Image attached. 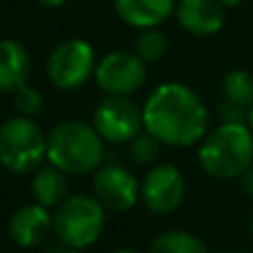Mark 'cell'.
<instances>
[{"label": "cell", "mask_w": 253, "mask_h": 253, "mask_svg": "<svg viewBox=\"0 0 253 253\" xmlns=\"http://www.w3.org/2000/svg\"><path fill=\"white\" fill-rule=\"evenodd\" d=\"M206 126L209 112L204 101L184 83H164L143 103V128L164 146H195L204 137Z\"/></svg>", "instance_id": "6da1fadb"}, {"label": "cell", "mask_w": 253, "mask_h": 253, "mask_svg": "<svg viewBox=\"0 0 253 253\" xmlns=\"http://www.w3.org/2000/svg\"><path fill=\"white\" fill-rule=\"evenodd\" d=\"M103 137L85 121H61L47 134V162L65 175H90L105 157Z\"/></svg>", "instance_id": "7a4b0ae2"}, {"label": "cell", "mask_w": 253, "mask_h": 253, "mask_svg": "<svg viewBox=\"0 0 253 253\" xmlns=\"http://www.w3.org/2000/svg\"><path fill=\"white\" fill-rule=\"evenodd\" d=\"M197 159L202 170L215 179L240 177L253 164V132L242 121H226L204 137Z\"/></svg>", "instance_id": "3957f363"}, {"label": "cell", "mask_w": 253, "mask_h": 253, "mask_svg": "<svg viewBox=\"0 0 253 253\" xmlns=\"http://www.w3.org/2000/svg\"><path fill=\"white\" fill-rule=\"evenodd\" d=\"M47 157V134L32 117H14L0 126V164L11 172L36 170Z\"/></svg>", "instance_id": "277c9868"}, {"label": "cell", "mask_w": 253, "mask_h": 253, "mask_svg": "<svg viewBox=\"0 0 253 253\" xmlns=\"http://www.w3.org/2000/svg\"><path fill=\"white\" fill-rule=\"evenodd\" d=\"M105 209L96 197L72 195L54 213V233L65 247L85 249L101 238Z\"/></svg>", "instance_id": "5b68a950"}, {"label": "cell", "mask_w": 253, "mask_h": 253, "mask_svg": "<svg viewBox=\"0 0 253 253\" xmlns=\"http://www.w3.org/2000/svg\"><path fill=\"white\" fill-rule=\"evenodd\" d=\"M96 58L90 43L70 39L58 43L47 58V79L58 90H77L94 77Z\"/></svg>", "instance_id": "8992f818"}, {"label": "cell", "mask_w": 253, "mask_h": 253, "mask_svg": "<svg viewBox=\"0 0 253 253\" xmlns=\"http://www.w3.org/2000/svg\"><path fill=\"white\" fill-rule=\"evenodd\" d=\"M92 126L110 143H130L143 128V110L128 96H105L92 115Z\"/></svg>", "instance_id": "52a82bcc"}, {"label": "cell", "mask_w": 253, "mask_h": 253, "mask_svg": "<svg viewBox=\"0 0 253 253\" xmlns=\"http://www.w3.org/2000/svg\"><path fill=\"white\" fill-rule=\"evenodd\" d=\"M94 81L108 96H130L146 83V61L130 52H110L96 63Z\"/></svg>", "instance_id": "ba28073f"}, {"label": "cell", "mask_w": 253, "mask_h": 253, "mask_svg": "<svg viewBox=\"0 0 253 253\" xmlns=\"http://www.w3.org/2000/svg\"><path fill=\"white\" fill-rule=\"evenodd\" d=\"M186 182L182 170L172 164H157L153 166L141 182V202L153 213H172L182 206Z\"/></svg>", "instance_id": "9c48e42d"}, {"label": "cell", "mask_w": 253, "mask_h": 253, "mask_svg": "<svg viewBox=\"0 0 253 253\" xmlns=\"http://www.w3.org/2000/svg\"><path fill=\"white\" fill-rule=\"evenodd\" d=\"M94 197L103 204V209L124 213L141 200V184L124 166L108 164L94 175Z\"/></svg>", "instance_id": "30bf717a"}, {"label": "cell", "mask_w": 253, "mask_h": 253, "mask_svg": "<svg viewBox=\"0 0 253 253\" xmlns=\"http://www.w3.org/2000/svg\"><path fill=\"white\" fill-rule=\"evenodd\" d=\"M52 229H54V217L49 215L47 206L39 204V202L18 209L9 220L11 240L18 247H25V249L43 244Z\"/></svg>", "instance_id": "8fae6325"}, {"label": "cell", "mask_w": 253, "mask_h": 253, "mask_svg": "<svg viewBox=\"0 0 253 253\" xmlns=\"http://www.w3.org/2000/svg\"><path fill=\"white\" fill-rule=\"evenodd\" d=\"M175 16L184 29L193 36H213L224 27V7L217 0H179Z\"/></svg>", "instance_id": "7c38bea8"}, {"label": "cell", "mask_w": 253, "mask_h": 253, "mask_svg": "<svg viewBox=\"0 0 253 253\" xmlns=\"http://www.w3.org/2000/svg\"><path fill=\"white\" fill-rule=\"evenodd\" d=\"M177 0H115V11L126 25L153 29L175 14Z\"/></svg>", "instance_id": "4fadbf2b"}, {"label": "cell", "mask_w": 253, "mask_h": 253, "mask_svg": "<svg viewBox=\"0 0 253 253\" xmlns=\"http://www.w3.org/2000/svg\"><path fill=\"white\" fill-rule=\"evenodd\" d=\"M32 72V58L23 43L14 39L0 41V92H16Z\"/></svg>", "instance_id": "5bb4252c"}, {"label": "cell", "mask_w": 253, "mask_h": 253, "mask_svg": "<svg viewBox=\"0 0 253 253\" xmlns=\"http://www.w3.org/2000/svg\"><path fill=\"white\" fill-rule=\"evenodd\" d=\"M32 195L39 204L58 209L67 200V175L54 164L39 166L32 177Z\"/></svg>", "instance_id": "9a60e30c"}, {"label": "cell", "mask_w": 253, "mask_h": 253, "mask_svg": "<svg viewBox=\"0 0 253 253\" xmlns=\"http://www.w3.org/2000/svg\"><path fill=\"white\" fill-rule=\"evenodd\" d=\"M148 253H209L197 235L186 231H166L150 242Z\"/></svg>", "instance_id": "2e32d148"}, {"label": "cell", "mask_w": 253, "mask_h": 253, "mask_svg": "<svg viewBox=\"0 0 253 253\" xmlns=\"http://www.w3.org/2000/svg\"><path fill=\"white\" fill-rule=\"evenodd\" d=\"M222 92L226 103L238 108H253V74L247 70H231L222 79Z\"/></svg>", "instance_id": "e0dca14e"}, {"label": "cell", "mask_w": 253, "mask_h": 253, "mask_svg": "<svg viewBox=\"0 0 253 253\" xmlns=\"http://www.w3.org/2000/svg\"><path fill=\"white\" fill-rule=\"evenodd\" d=\"M134 54L146 63H157L168 54V39L157 29H143L134 43Z\"/></svg>", "instance_id": "ac0fdd59"}, {"label": "cell", "mask_w": 253, "mask_h": 253, "mask_svg": "<svg viewBox=\"0 0 253 253\" xmlns=\"http://www.w3.org/2000/svg\"><path fill=\"white\" fill-rule=\"evenodd\" d=\"M162 146L164 143L159 141L155 134H150L148 130H146V132H139L137 137L130 141V157H132V162L139 164V166H153V164H157L159 155H162Z\"/></svg>", "instance_id": "d6986e66"}, {"label": "cell", "mask_w": 253, "mask_h": 253, "mask_svg": "<svg viewBox=\"0 0 253 253\" xmlns=\"http://www.w3.org/2000/svg\"><path fill=\"white\" fill-rule=\"evenodd\" d=\"M14 103H16V110L20 112L23 117H36L45 105V99L36 87H29L25 83L23 87L14 92Z\"/></svg>", "instance_id": "ffe728a7"}, {"label": "cell", "mask_w": 253, "mask_h": 253, "mask_svg": "<svg viewBox=\"0 0 253 253\" xmlns=\"http://www.w3.org/2000/svg\"><path fill=\"white\" fill-rule=\"evenodd\" d=\"M240 184H242V191L253 200V164L240 175Z\"/></svg>", "instance_id": "44dd1931"}, {"label": "cell", "mask_w": 253, "mask_h": 253, "mask_svg": "<svg viewBox=\"0 0 253 253\" xmlns=\"http://www.w3.org/2000/svg\"><path fill=\"white\" fill-rule=\"evenodd\" d=\"M43 7H49V9H56V7H63L67 0H39Z\"/></svg>", "instance_id": "7402d4cb"}, {"label": "cell", "mask_w": 253, "mask_h": 253, "mask_svg": "<svg viewBox=\"0 0 253 253\" xmlns=\"http://www.w3.org/2000/svg\"><path fill=\"white\" fill-rule=\"evenodd\" d=\"M217 2H220V5L226 9V7H238L240 2H244V0H217Z\"/></svg>", "instance_id": "603a6c76"}, {"label": "cell", "mask_w": 253, "mask_h": 253, "mask_svg": "<svg viewBox=\"0 0 253 253\" xmlns=\"http://www.w3.org/2000/svg\"><path fill=\"white\" fill-rule=\"evenodd\" d=\"M247 126H249V130L253 132V108L249 110V115H247Z\"/></svg>", "instance_id": "cb8c5ba5"}, {"label": "cell", "mask_w": 253, "mask_h": 253, "mask_svg": "<svg viewBox=\"0 0 253 253\" xmlns=\"http://www.w3.org/2000/svg\"><path fill=\"white\" fill-rule=\"evenodd\" d=\"M58 253H83V249H74V247H65L63 251H58Z\"/></svg>", "instance_id": "d4e9b609"}, {"label": "cell", "mask_w": 253, "mask_h": 253, "mask_svg": "<svg viewBox=\"0 0 253 253\" xmlns=\"http://www.w3.org/2000/svg\"><path fill=\"white\" fill-rule=\"evenodd\" d=\"M110 253H139L134 249H117V251H110Z\"/></svg>", "instance_id": "484cf974"}, {"label": "cell", "mask_w": 253, "mask_h": 253, "mask_svg": "<svg viewBox=\"0 0 253 253\" xmlns=\"http://www.w3.org/2000/svg\"><path fill=\"white\" fill-rule=\"evenodd\" d=\"M222 253H240V251H222Z\"/></svg>", "instance_id": "4316f807"}, {"label": "cell", "mask_w": 253, "mask_h": 253, "mask_svg": "<svg viewBox=\"0 0 253 253\" xmlns=\"http://www.w3.org/2000/svg\"><path fill=\"white\" fill-rule=\"evenodd\" d=\"M251 233H253V217H251Z\"/></svg>", "instance_id": "83f0119b"}]
</instances>
